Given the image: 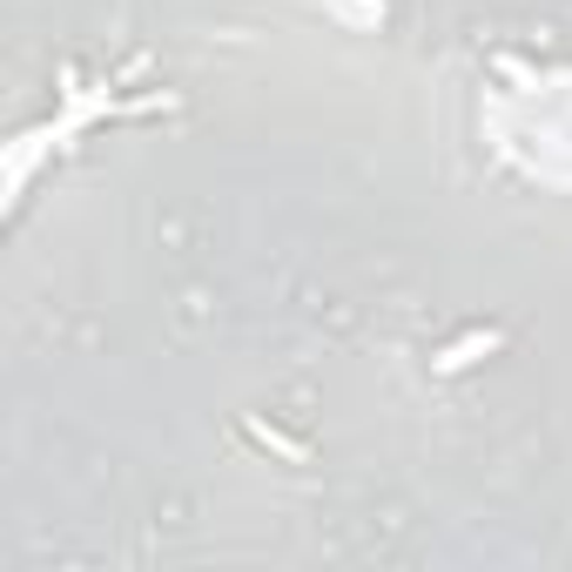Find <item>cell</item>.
<instances>
[{"label":"cell","instance_id":"1","mask_svg":"<svg viewBox=\"0 0 572 572\" xmlns=\"http://www.w3.org/2000/svg\"><path fill=\"white\" fill-rule=\"evenodd\" d=\"M478 351H499V331H485V337H465V344H451V351L438 357V371H465Z\"/></svg>","mask_w":572,"mask_h":572}]
</instances>
